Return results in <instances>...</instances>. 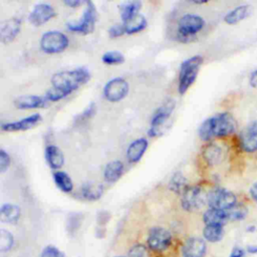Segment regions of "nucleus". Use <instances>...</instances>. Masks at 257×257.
<instances>
[{
  "label": "nucleus",
  "instance_id": "obj_1",
  "mask_svg": "<svg viewBox=\"0 0 257 257\" xmlns=\"http://www.w3.org/2000/svg\"><path fill=\"white\" fill-rule=\"evenodd\" d=\"M237 121L230 112H219L205 119L199 130V138L203 142H210L216 138H225L235 133Z\"/></svg>",
  "mask_w": 257,
  "mask_h": 257
},
{
  "label": "nucleus",
  "instance_id": "obj_2",
  "mask_svg": "<svg viewBox=\"0 0 257 257\" xmlns=\"http://www.w3.org/2000/svg\"><path fill=\"white\" fill-rule=\"evenodd\" d=\"M91 75L87 68L77 67L74 69L59 71L51 77V85L56 88H62L71 93L79 86L87 83Z\"/></svg>",
  "mask_w": 257,
  "mask_h": 257
},
{
  "label": "nucleus",
  "instance_id": "obj_3",
  "mask_svg": "<svg viewBox=\"0 0 257 257\" xmlns=\"http://www.w3.org/2000/svg\"><path fill=\"white\" fill-rule=\"evenodd\" d=\"M205 26L203 17L197 14H185L178 21L176 38L182 43H190L197 39V34Z\"/></svg>",
  "mask_w": 257,
  "mask_h": 257
},
{
  "label": "nucleus",
  "instance_id": "obj_4",
  "mask_svg": "<svg viewBox=\"0 0 257 257\" xmlns=\"http://www.w3.org/2000/svg\"><path fill=\"white\" fill-rule=\"evenodd\" d=\"M203 62L204 58L202 55H194L181 63L178 78V91L181 95L185 94L194 84Z\"/></svg>",
  "mask_w": 257,
  "mask_h": 257
},
{
  "label": "nucleus",
  "instance_id": "obj_5",
  "mask_svg": "<svg viewBox=\"0 0 257 257\" xmlns=\"http://www.w3.org/2000/svg\"><path fill=\"white\" fill-rule=\"evenodd\" d=\"M176 102L173 99H169L159 106L152 115L150 128L148 131V136L151 138H157L164 134L166 130L167 122L169 121L174 109Z\"/></svg>",
  "mask_w": 257,
  "mask_h": 257
},
{
  "label": "nucleus",
  "instance_id": "obj_6",
  "mask_svg": "<svg viewBox=\"0 0 257 257\" xmlns=\"http://www.w3.org/2000/svg\"><path fill=\"white\" fill-rule=\"evenodd\" d=\"M96 20H97V10L95 8L94 3L91 1H86L81 19L77 21L67 22L66 27L71 32L87 35L93 32Z\"/></svg>",
  "mask_w": 257,
  "mask_h": 257
},
{
  "label": "nucleus",
  "instance_id": "obj_7",
  "mask_svg": "<svg viewBox=\"0 0 257 257\" xmlns=\"http://www.w3.org/2000/svg\"><path fill=\"white\" fill-rule=\"evenodd\" d=\"M69 45L66 34L58 30H49L42 34L39 40L40 49L46 54H56L63 52Z\"/></svg>",
  "mask_w": 257,
  "mask_h": 257
},
{
  "label": "nucleus",
  "instance_id": "obj_8",
  "mask_svg": "<svg viewBox=\"0 0 257 257\" xmlns=\"http://www.w3.org/2000/svg\"><path fill=\"white\" fill-rule=\"evenodd\" d=\"M207 202V195L200 186H188L181 195V206L185 211L193 212Z\"/></svg>",
  "mask_w": 257,
  "mask_h": 257
},
{
  "label": "nucleus",
  "instance_id": "obj_9",
  "mask_svg": "<svg viewBox=\"0 0 257 257\" xmlns=\"http://www.w3.org/2000/svg\"><path fill=\"white\" fill-rule=\"evenodd\" d=\"M207 203L210 208L227 211L237 203L234 193L224 188H215L207 194Z\"/></svg>",
  "mask_w": 257,
  "mask_h": 257
},
{
  "label": "nucleus",
  "instance_id": "obj_10",
  "mask_svg": "<svg viewBox=\"0 0 257 257\" xmlns=\"http://www.w3.org/2000/svg\"><path fill=\"white\" fill-rule=\"evenodd\" d=\"M130 84L122 77H113L109 79L103 86V97L109 102H118L122 100L128 93Z\"/></svg>",
  "mask_w": 257,
  "mask_h": 257
},
{
  "label": "nucleus",
  "instance_id": "obj_11",
  "mask_svg": "<svg viewBox=\"0 0 257 257\" xmlns=\"http://www.w3.org/2000/svg\"><path fill=\"white\" fill-rule=\"evenodd\" d=\"M172 235L169 230L164 227H153L148 234L147 243L150 249L156 252H163L170 246Z\"/></svg>",
  "mask_w": 257,
  "mask_h": 257
},
{
  "label": "nucleus",
  "instance_id": "obj_12",
  "mask_svg": "<svg viewBox=\"0 0 257 257\" xmlns=\"http://www.w3.org/2000/svg\"><path fill=\"white\" fill-rule=\"evenodd\" d=\"M54 8L48 3L36 4L28 15V21L33 26H41L55 16Z\"/></svg>",
  "mask_w": 257,
  "mask_h": 257
},
{
  "label": "nucleus",
  "instance_id": "obj_13",
  "mask_svg": "<svg viewBox=\"0 0 257 257\" xmlns=\"http://www.w3.org/2000/svg\"><path fill=\"white\" fill-rule=\"evenodd\" d=\"M41 119H42V116L40 113H32L26 117H23L15 121L2 122L1 130L3 132H9V133L28 131L33 126H35L37 123H39Z\"/></svg>",
  "mask_w": 257,
  "mask_h": 257
},
{
  "label": "nucleus",
  "instance_id": "obj_14",
  "mask_svg": "<svg viewBox=\"0 0 257 257\" xmlns=\"http://www.w3.org/2000/svg\"><path fill=\"white\" fill-rule=\"evenodd\" d=\"M240 147L246 153L257 152V120L250 122L240 135Z\"/></svg>",
  "mask_w": 257,
  "mask_h": 257
},
{
  "label": "nucleus",
  "instance_id": "obj_15",
  "mask_svg": "<svg viewBox=\"0 0 257 257\" xmlns=\"http://www.w3.org/2000/svg\"><path fill=\"white\" fill-rule=\"evenodd\" d=\"M21 19L18 17H12L4 22L0 26V40L4 44L12 42L21 30Z\"/></svg>",
  "mask_w": 257,
  "mask_h": 257
},
{
  "label": "nucleus",
  "instance_id": "obj_16",
  "mask_svg": "<svg viewBox=\"0 0 257 257\" xmlns=\"http://www.w3.org/2000/svg\"><path fill=\"white\" fill-rule=\"evenodd\" d=\"M48 100L45 96H40L36 94H27L18 96L14 100V105L18 109H35L43 108L48 105Z\"/></svg>",
  "mask_w": 257,
  "mask_h": 257
},
{
  "label": "nucleus",
  "instance_id": "obj_17",
  "mask_svg": "<svg viewBox=\"0 0 257 257\" xmlns=\"http://www.w3.org/2000/svg\"><path fill=\"white\" fill-rule=\"evenodd\" d=\"M206 251V242L201 238L192 237L185 242L182 248V255L183 257H204Z\"/></svg>",
  "mask_w": 257,
  "mask_h": 257
},
{
  "label": "nucleus",
  "instance_id": "obj_18",
  "mask_svg": "<svg viewBox=\"0 0 257 257\" xmlns=\"http://www.w3.org/2000/svg\"><path fill=\"white\" fill-rule=\"evenodd\" d=\"M149 147V142L146 138H139L133 141L126 149V159L131 164L139 163L144 157Z\"/></svg>",
  "mask_w": 257,
  "mask_h": 257
},
{
  "label": "nucleus",
  "instance_id": "obj_19",
  "mask_svg": "<svg viewBox=\"0 0 257 257\" xmlns=\"http://www.w3.org/2000/svg\"><path fill=\"white\" fill-rule=\"evenodd\" d=\"M202 157L209 166L219 165L225 157L223 149L214 143H209L202 150Z\"/></svg>",
  "mask_w": 257,
  "mask_h": 257
},
{
  "label": "nucleus",
  "instance_id": "obj_20",
  "mask_svg": "<svg viewBox=\"0 0 257 257\" xmlns=\"http://www.w3.org/2000/svg\"><path fill=\"white\" fill-rule=\"evenodd\" d=\"M45 160L47 165L56 171H59V169L62 168L64 165V156L62 151L54 145H49L45 149Z\"/></svg>",
  "mask_w": 257,
  "mask_h": 257
},
{
  "label": "nucleus",
  "instance_id": "obj_21",
  "mask_svg": "<svg viewBox=\"0 0 257 257\" xmlns=\"http://www.w3.org/2000/svg\"><path fill=\"white\" fill-rule=\"evenodd\" d=\"M124 172V166L123 163L114 160L109 163H107L103 169V179L108 184H113L117 182Z\"/></svg>",
  "mask_w": 257,
  "mask_h": 257
},
{
  "label": "nucleus",
  "instance_id": "obj_22",
  "mask_svg": "<svg viewBox=\"0 0 257 257\" xmlns=\"http://www.w3.org/2000/svg\"><path fill=\"white\" fill-rule=\"evenodd\" d=\"M203 221L205 225H216L223 226L229 221L226 211L217 209H208L203 214Z\"/></svg>",
  "mask_w": 257,
  "mask_h": 257
},
{
  "label": "nucleus",
  "instance_id": "obj_23",
  "mask_svg": "<svg viewBox=\"0 0 257 257\" xmlns=\"http://www.w3.org/2000/svg\"><path fill=\"white\" fill-rule=\"evenodd\" d=\"M104 192V187L101 184L96 183H86L80 188V197L86 201H96L98 200Z\"/></svg>",
  "mask_w": 257,
  "mask_h": 257
},
{
  "label": "nucleus",
  "instance_id": "obj_24",
  "mask_svg": "<svg viewBox=\"0 0 257 257\" xmlns=\"http://www.w3.org/2000/svg\"><path fill=\"white\" fill-rule=\"evenodd\" d=\"M21 215L20 207L15 204L5 203L0 209V219L4 223L15 224L18 222Z\"/></svg>",
  "mask_w": 257,
  "mask_h": 257
},
{
  "label": "nucleus",
  "instance_id": "obj_25",
  "mask_svg": "<svg viewBox=\"0 0 257 257\" xmlns=\"http://www.w3.org/2000/svg\"><path fill=\"white\" fill-rule=\"evenodd\" d=\"M250 11H251L250 5H247V4L239 5L225 15L224 21L229 25H234L236 23H239L243 19H245L250 14Z\"/></svg>",
  "mask_w": 257,
  "mask_h": 257
},
{
  "label": "nucleus",
  "instance_id": "obj_26",
  "mask_svg": "<svg viewBox=\"0 0 257 257\" xmlns=\"http://www.w3.org/2000/svg\"><path fill=\"white\" fill-rule=\"evenodd\" d=\"M142 8L141 1H126L119 5V14L122 23L127 22L138 14Z\"/></svg>",
  "mask_w": 257,
  "mask_h": 257
},
{
  "label": "nucleus",
  "instance_id": "obj_27",
  "mask_svg": "<svg viewBox=\"0 0 257 257\" xmlns=\"http://www.w3.org/2000/svg\"><path fill=\"white\" fill-rule=\"evenodd\" d=\"M53 181L56 187L63 193H70L73 190V182L66 172H63V171L54 172Z\"/></svg>",
  "mask_w": 257,
  "mask_h": 257
},
{
  "label": "nucleus",
  "instance_id": "obj_28",
  "mask_svg": "<svg viewBox=\"0 0 257 257\" xmlns=\"http://www.w3.org/2000/svg\"><path fill=\"white\" fill-rule=\"evenodd\" d=\"M123 24L125 27V33L132 35V34H136L143 31L147 27L148 21H147V18L140 13Z\"/></svg>",
  "mask_w": 257,
  "mask_h": 257
},
{
  "label": "nucleus",
  "instance_id": "obj_29",
  "mask_svg": "<svg viewBox=\"0 0 257 257\" xmlns=\"http://www.w3.org/2000/svg\"><path fill=\"white\" fill-rule=\"evenodd\" d=\"M188 186L189 185L186 177L181 172H176L170 179L168 187L174 194L182 195Z\"/></svg>",
  "mask_w": 257,
  "mask_h": 257
},
{
  "label": "nucleus",
  "instance_id": "obj_30",
  "mask_svg": "<svg viewBox=\"0 0 257 257\" xmlns=\"http://www.w3.org/2000/svg\"><path fill=\"white\" fill-rule=\"evenodd\" d=\"M225 234L223 226H216V225H206L203 229V236L205 240L209 242H219L223 239Z\"/></svg>",
  "mask_w": 257,
  "mask_h": 257
},
{
  "label": "nucleus",
  "instance_id": "obj_31",
  "mask_svg": "<svg viewBox=\"0 0 257 257\" xmlns=\"http://www.w3.org/2000/svg\"><path fill=\"white\" fill-rule=\"evenodd\" d=\"M229 221H241L244 220L248 214V209L241 205V204H235L230 209L226 211Z\"/></svg>",
  "mask_w": 257,
  "mask_h": 257
},
{
  "label": "nucleus",
  "instance_id": "obj_32",
  "mask_svg": "<svg viewBox=\"0 0 257 257\" xmlns=\"http://www.w3.org/2000/svg\"><path fill=\"white\" fill-rule=\"evenodd\" d=\"M101 61L106 65H118L124 62V55L116 50L107 51L102 54Z\"/></svg>",
  "mask_w": 257,
  "mask_h": 257
},
{
  "label": "nucleus",
  "instance_id": "obj_33",
  "mask_svg": "<svg viewBox=\"0 0 257 257\" xmlns=\"http://www.w3.org/2000/svg\"><path fill=\"white\" fill-rule=\"evenodd\" d=\"M71 92L66 90V89H62V88H56L51 86L45 93V98L49 101V102H57L63 98H65L66 96H68Z\"/></svg>",
  "mask_w": 257,
  "mask_h": 257
},
{
  "label": "nucleus",
  "instance_id": "obj_34",
  "mask_svg": "<svg viewBox=\"0 0 257 257\" xmlns=\"http://www.w3.org/2000/svg\"><path fill=\"white\" fill-rule=\"evenodd\" d=\"M14 243L13 235L5 229L0 230V251H8Z\"/></svg>",
  "mask_w": 257,
  "mask_h": 257
},
{
  "label": "nucleus",
  "instance_id": "obj_35",
  "mask_svg": "<svg viewBox=\"0 0 257 257\" xmlns=\"http://www.w3.org/2000/svg\"><path fill=\"white\" fill-rule=\"evenodd\" d=\"M108 36L109 38H118L120 36H122L123 34H126L125 33V27H124V24L121 22V23H115L113 25H111L109 28H108Z\"/></svg>",
  "mask_w": 257,
  "mask_h": 257
},
{
  "label": "nucleus",
  "instance_id": "obj_36",
  "mask_svg": "<svg viewBox=\"0 0 257 257\" xmlns=\"http://www.w3.org/2000/svg\"><path fill=\"white\" fill-rule=\"evenodd\" d=\"M128 257H150V254L146 246L138 244L131 248L128 252Z\"/></svg>",
  "mask_w": 257,
  "mask_h": 257
},
{
  "label": "nucleus",
  "instance_id": "obj_37",
  "mask_svg": "<svg viewBox=\"0 0 257 257\" xmlns=\"http://www.w3.org/2000/svg\"><path fill=\"white\" fill-rule=\"evenodd\" d=\"M40 257H65V255L58 248L49 245L42 250Z\"/></svg>",
  "mask_w": 257,
  "mask_h": 257
},
{
  "label": "nucleus",
  "instance_id": "obj_38",
  "mask_svg": "<svg viewBox=\"0 0 257 257\" xmlns=\"http://www.w3.org/2000/svg\"><path fill=\"white\" fill-rule=\"evenodd\" d=\"M10 163H11V158L9 154L4 149H1L0 150V173L1 174L5 173L8 170Z\"/></svg>",
  "mask_w": 257,
  "mask_h": 257
},
{
  "label": "nucleus",
  "instance_id": "obj_39",
  "mask_svg": "<svg viewBox=\"0 0 257 257\" xmlns=\"http://www.w3.org/2000/svg\"><path fill=\"white\" fill-rule=\"evenodd\" d=\"M96 111V106L93 102L89 103V105L79 114V118L82 119V120H86V119H89Z\"/></svg>",
  "mask_w": 257,
  "mask_h": 257
},
{
  "label": "nucleus",
  "instance_id": "obj_40",
  "mask_svg": "<svg viewBox=\"0 0 257 257\" xmlns=\"http://www.w3.org/2000/svg\"><path fill=\"white\" fill-rule=\"evenodd\" d=\"M86 1H81V0H65L63 1V4L70 7V8H77L81 5H85Z\"/></svg>",
  "mask_w": 257,
  "mask_h": 257
},
{
  "label": "nucleus",
  "instance_id": "obj_41",
  "mask_svg": "<svg viewBox=\"0 0 257 257\" xmlns=\"http://www.w3.org/2000/svg\"><path fill=\"white\" fill-rule=\"evenodd\" d=\"M249 83L252 87L257 88V69L253 70L249 75Z\"/></svg>",
  "mask_w": 257,
  "mask_h": 257
},
{
  "label": "nucleus",
  "instance_id": "obj_42",
  "mask_svg": "<svg viewBox=\"0 0 257 257\" xmlns=\"http://www.w3.org/2000/svg\"><path fill=\"white\" fill-rule=\"evenodd\" d=\"M245 256V251L242 248H234L229 257H244Z\"/></svg>",
  "mask_w": 257,
  "mask_h": 257
},
{
  "label": "nucleus",
  "instance_id": "obj_43",
  "mask_svg": "<svg viewBox=\"0 0 257 257\" xmlns=\"http://www.w3.org/2000/svg\"><path fill=\"white\" fill-rule=\"evenodd\" d=\"M250 196L257 203V183L253 184L250 188Z\"/></svg>",
  "mask_w": 257,
  "mask_h": 257
},
{
  "label": "nucleus",
  "instance_id": "obj_44",
  "mask_svg": "<svg viewBox=\"0 0 257 257\" xmlns=\"http://www.w3.org/2000/svg\"><path fill=\"white\" fill-rule=\"evenodd\" d=\"M247 251L250 253H257V246H249L247 248Z\"/></svg>",
  "mask_w": 257,
  "mask_h": 257
},
{
  "label": "nucleus",
  "instance_id": "obj_45",
  "mask_svg": "<svg viewBox=\"0 0 257 257\" xmlns=\"http://www.w3.org/2000/svg\"><path fill=\"white\" fill-rule=\"evenodd\" d=\"M193 3H195V4H204V3H207V1H193Z\"/></svg>",
  "mask_w": 257,
  "mask_h": 257
},
{
  "label": "nucleus",
  "instance_id": "obj_46",
  "mask_svg": "<svg viewBox=\"0 0 257 257\" xmlns=\"http://www.w3.org/2000/svg\"><path fill=\"white\" fill-rule=\"evenodd\" d=\"M255 230V227H250V228H248V231H254Z\"/></svg>",
  "mask_w": 257,
  "mask_h": 257
},
{
  "label": "nucleus",
  "instance_id": "obj_47",
  "mask_svg": "<svg viewBox=\"0 0 257 257\" xmlns=\"http://www.w3.org/2000/svg\"><path fill=\"white\" fill-rule=\"evenodd\" d=\"M115 257H121V256H115Z\"/></svg>",
  "mask_w": 257,
  "mask_h": 257
}]
</instances>
